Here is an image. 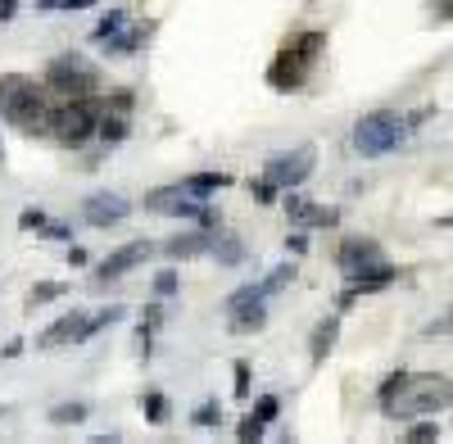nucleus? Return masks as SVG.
I'll list each match as a JSON object with an SVG mask.
<instances>
[{
  "label": "nucleus",
  "mask_w": 453,
  "mask_h": 444,
  "mask_svg": "<svg viewBox=\"0 0 453 444\" xmlns=\"http://www.w3.org/2000/svg\"><path fill=\"white\" fill-rule=\"evenodd\" d=\"M449 399H453V390H449V377H403V386L395 390V399L386 403V413L390 417H426V413H444L449 409Z\"/></svg>",
  "instance_id": "1"
},
{
  "label": "nucleus",
  "mask_w": 453,
  "mask_h": 444,
  "mask_svg": "<svg viewBox=\"0 0 453 444\" xmlns=\"http://www.w3.org/2000/svg\"><path fill=\"white\" fill-rule=\"evenodd\" d=\"M408 136V123L395 114V109H376V114H363L358 127H354V150L363 159H381L390 155L395 145Z\"/></svg>",
  "instance_id": "2"
},
{
  "label": "nucleus",
  "mask_w": 453,
  "mask_h": 444,
  "mask_svg": "<svg viewBox=\"0 0 453 444\" xmlns=\"http://www.w3.org/2000/svg\"><path fill=\"white\" fill-rule=\"evenodd\" d=\"M46 87H50L55 96H64V100H87V96L100 87V73H96V64L82 59V55H59V59H50V68H46Z\"/></svg>",
  "instance_id": "3"
},
{
  "label": "nucleus",
  "mask_w": 453,
  "mask_h": 444,
  "mask_svg": "<svg viewBox=\"0 0 453 444\" xmlns=\"http://www.w3.org/2000/svg\"><path fill=\"white\" fill-rule=\"evenodd\" d=\"M46 132L59 141V145H87L91 136H96V109H91V100H64L59 109H50V123H46Z\"/></svg>",
  "instance_id": "4"
},
{
  "label": "nucleus",
  "mask_w": 453,
  "mask_h": 444,
  "mask_svg": "<svg viewBox=\"0 0 453 444\" xmlns=\"http://www.w3.org/2000/svg\"><path fill=\"white\" fill-rule=\"evenodd\" d=\"M313 164H318L313 145H299V150L273 155V159H268V168H263V177H268L277 191H295V187H304V181L313 177Z\"/></svg>",
  "instance_id": "5"
},
{
  "label": "nucleus",
  "mask_w": 453,
  "mask_h": 444,
  "mask_svg": "<svg viewBox=\"0 0 453 444\" xmlns=\"http://www.w3.org/2000/svg\"><path fill=\"white\" fill-rule=\"evenodd\" d=\"M91 336V318L87 313H64L59 322H50L42 336H36V349H64V345H82Z\"/></svg>",
  "instance_id": "6"
},
{
  "label": "nucleus",
  "mask_w": 453,
  "mask_h": 444,
  "mask_svg": "<svg viewBox=\"0 0 453 444\" xmlns=\"http://www.w3.org/2000/svg\"><path fill=\"white\" fill-rule=\"evenodd\" d=\"M145 209L164 213V218H196L200 195H191L186 187H155V191H145Z\"/></svg>",
  "instance_id": "7"
},
{
  "label": "nucleus",
  "mask_w": 453,
  "mask_h": 444,
  "mask_svg": "<svg viewBox=\"0 0 453 444\" xmlns=\"http://www.w3.org/2000/svg\"><path fill=\"white\" fill-rule=\"evenodd\" d=\"M376 264H386V254H381V245H376L372 236H349L345 245H340V272L345 277H358V272H367Z\"/></svg>",
  "instance_id": "8"
},
{
  "label": "nucleus",
  "mask_w": 453,
  "mask_h": 444,
  "mask_svg": "<svg viewBox=\"0 0 453 444\" xmlns=\"http://www.w3.org/2000/svg\"><path fill=\"white\" fill-rule=\"evenodd\" d=\"M132 213V204L123 195H113V191H100L82 204V218L91 222V227H119V222Z\"/></svg>",
  "instance_id": "9"
},
{
  "label": "nucleus",
  "mask_w": 453,
  "mask_h": 444,
  "mask_svg": "<svg viewBox=\"0 0 453 444\" xmlns=\"http://www.w3.org/2000/svg\"><path fill=\"white\" fill-rule=\"evenodd\" d=\"M309 78V59L299 55L295 46H286L277 59H273V68H268V82L277 87V91H290V87H299Z\"/></svg>",
  "instance_id": "10"
},
{
  "label": "nucleus",
  "mask_w": 453,
  "mask_h": 444,
  "mask_svg": "<svg viewBox=\"0 0 453 444\" xmlns=\"http://www.w3.org/2000/svg\"><path fill=\"white\" fill-rule=\"evenodd\" d=\"M10 123L19 127V132H27V136H36V132H46V123H50V96L46 91H36V96H27L14 114H10Z\"/></svg>",
  "instance_id": "11"
},
{
  "label": "nucleus",
  "mask_w": 453,
  "mask_h": 444,
  "mask_svg": "<svg viewBox=\"0 0 453 444\" xmlns=\"http://www.w3.org/2000/svg\"><path fill=\"white\" fill-rule=\"evenodd\" d=\"M150 241H132V245H123V249H113L104 264H100V281H113V277H123V272H132V268H141L145 258H150Z\"/></svg>",
  "instance_id": "12"
},
{
  "label": "nucleus",
  "mask_w": 453,
  "mask_h": 444,
  "mask_svg": "<svg viewBox=\"0 0 453 444\" xmlns=\"http://www.w3.org/2000/svg\"><path fill=\"white\" fill-rule=\"evenodd\" d=\"M36 91H42V87H36L27 73H0V114L10 119L14 109H19L27 96H36Z\"/></svg>",
  "instance_id": "13"
},
{
  "label": "nucleus",
  "mask_w": 453,
  "mask_h": 444,
  "mask_svg": "<svg viewBox=\"0 0 453 444\" xmlns=\"http://www.w3.org/2000/svg\"><path fill=\"white\" fill-rule=\"evenodd\" d=\"M286 213H290V222H304V227H309V222H318V227H331V222H335V209H318L313 200H304V195H286Z\"/></svg>",
  "instance_id": "14"
},
{
  "label": "nucleus",
  "mask_w": 453,
  "mask_h": 444,
  "mask_svg": "<svg viewBox=\"0 0 453 444\" xmlns=\"http://www.w3.org/2000/svg\"><path fill=\"white\" fill-rule=\"evenodd\" d=\"M232 318H226V326L236 331V336H250V331H263L268 326V309H263V300H250L241 309H226Z\"/></svg>",
  "instance_id": "15"
},
{
  "label": "nucleus",
  "mask_w": 453,
  "mask_h": 444,
  "mask_svg": "<svg viewBox=\"0 0 453 444\" xmlns=\"http://www.w3.org/2000/svg\"><path fill=\"white\" fill-rule=\"evenodd\" d=\"M209 241H213V232H181L164 245V254L168 258H200V254H209Z\"/></svg>",
  "instance_id": "16"
},
{
  "label": "nucleus",
  "mask_w": 453,
  "mask_h": 444,
  "mask_svg": "<svg viewBox=\"0 0 453 444\" xmlns=\"http://www.w3.org/2000/svg\"><path fill=\"white\" fill-rule=\"evenodd\" d=\"M335 341H340V318L331 313V318H322V322L313 326V336H309V354H313V363H322V358L335 349Z\"/></svg>",
  "instance_id": "17"
},
{
  "label": "nucleus",
  "mask_w": 453,
  "mask_h": 444,
  "mask_svg": "<svg viewBox=\"0 0 453 444\" xmlns=\"http://www.w3.org/2000/svg\"><path fill=\"white\" fill-rule=\"evenodd\" d=\"M150 32H155V23H127L119 36H109V50H119V55H132L150 42Z\"/></svg>",
  "instance_id": "18"
},
{
  "label": "nucleus",
  "mask_w": 453,
  "mask_h": 444,
  "mask_svg": "<svg viewBox=\"0 0 453 444\" xmlns=\"http://www.w3.org/2000/svg\"><path fill=\"white\" fill-rule=\"evenodd\" d=\"M395 277H399V272H395L390 264H376V268H367V272H358L349 290H354V295H367V290H386V286H390Z\"/></svg>",
  "instance_id": "19"
},
{
  "label": "nucleus",
  "mask_w": 453,
  "mask_h": 444,
  "mask_svg": "<svg viewBox=\"0 0 453 444\" xmlns=\"http://www.w3.org/2000/svg\"><path fill=\"white\" fill-rule=\"evenodd\" d=\"M96 136H100L104 145L127 141V114H113V109H104V119H96Z\"/></svg>",
  "instance_id": "20"
},
{
  "label": "nucleus",
  "mask_w": 453,
  "mask_h": 444,
  "mask_svg": "<svg viewBox=\"0 0 453 444\" xmlns=\"http://www.w3.org/2000/svg\"><path fill=\"white\" fill-rule=\"evenodd\" d=\"M209 254H218V264L236 268L241 258H245V245H241V236H213L209 241Z\"/></svg>",
  "instance_id": "21"
},
{
  "label": "nucleus",
  "mask_w": 453,
  "mask_h": 444,
  "mask_svg": "<svg viewBox=\"0 0 453 444\" xmlns=\"http://www.w3.org/2000/svg\"><path fill=\"white\" fill-rule=\"evenodd\" d=\"M181 187L191 191V195H213L222 187H232V177H226V172H196V177H186Z\"/></svg>",
  "instance_id": "22"
},
{
  "label": "nucleus",
  "mask_w": 453,
  "mask_h": 444,
  "mask_svg": "<svg viewBox=\"0 0 453 444\" xmlns=\"http://www.w3.org/2000/svg\"><path fill=\"white\" fill-rule=\"evenodd\" d=\"M68 286L64 281H36L32 290H27V309H42V304H50V300H59Z\"/></svg>",
  "instance_id": "23"
},
{
  "label": "nucleus",
  "mask_w": 453,
  "mask_h": 444,
  "mask_svg": "<svg viewBox=\"0 0 453 444\" xmlns=\"http://www.w3.org/2000/svg\"><path fill=\"white\" fill-rule=\"evenodd\" d=\"M295 277H299V272H295V264H281V268H273V272H268V281H258L263 300H268V295H277V290H286Z\"/></svg>",
  "instance_id": "24"
},
{
  "label": "nucleus",
  "mask_w": 453,
  "mask_h": 444,
  "mask_svg": "<svg viewBox=\"0 0 453 444\" xmlns=\"http://www.w3.org/2000/svg\"><path fill=\"white\" fill-rule=\"evenodd\" d=\"M50 422H55V426H78V422H87V403H59V409H50Z\"/></svg>",
  "instance_id": "25"
},
{
  "label": "nucleus",
  "mask_w": 453,
  "mask_h": 444,
  "mask_svg": "<svg viewBox=\"0 0 453 444\" xmlns=\"http://www.w3.org/2000/svg\"><path fill=\"white\" fill-rule=\"evenodd\" d=\"M127 27V14L123 10H109L104 19H100V27H96V42H109V36H119Z\"/></svg>",
  "instance_id": "26"
},
{
  "label": "nucleus",
  "mask_w": 453,
  "mask_h": 444,
  "mask_svg": "<svg viewBox=\"0 0 453 444\" xmlns=\"http://www.w3.org/2000/svg\"><path fill=\"white\" fill-rule=\"evenodd\" d=\"M277 413H281V399H277V394H263V399L254 403V413H250V417H258L263 426H268V422H277Z\"/></svg>",
  "instance_id": "27"
},
{
  "label": "nucleus",
  "mask_w": 453,
  "mask_h": 444,
  "mask_svg": "<svg viewBox=\"0 0 453 444\" xmlns=\"http://www.w3.org/2000/svg\"><path fill=\"white\" fill-rule=\"evenodd\" d=\"M191 422H196V426H218V422H222V403H218V399L200 403V409L191 413Z\"/></svg>",
  "instance_id": "28"
},
{
  "label": "nucleus",
  "mask_w": 453,
  "mask_h": 444,
  "mask_svg": "<svg viewBox=\"0 0 453 444\" xmlns=\"http://www.w3.org/2000/svg\"><path fill=\"white\" fill-rule=\"evenodd\" d=\"M141 409H145L150 422H168V399H164V394H145V399H141Z\"/></svg>",
  "instance_id": "29"
},
{
  "label": "nucleus",
  "mask_w": 453,
  "mask_h": 444,
  "mask_svg": "<svg viewBox=\"0 0 453 444\" xmlns=\"http://www.w3.org/2000/svg\"><path fill=\"white\" fill-rule=\"evenodd\" d=\"M123 318H127V309H123V304H109V309H100V318H91V336H96L100 326H113V322H123Z\"/></svg>",
  "instance_id": "30"
},
{
  "label": "nucleus",
  "mask_w": 453,
  "mask_h": 444,
  "mask_svg": "<svg viewBox=\"0 0 453 444\" xmlns=\"http://www.w3.org/2000/svg\"><path fill=\"white\" fill-rule=\"evenodd\" d=\"M322 46H326V36H318V32H309V36H299V42H295V50L304 55V59H313Z\"/></svg>",
  "instance_id": "31"
},
{
  "label": "nucleus",
  "mask_w": 453,
  "mask_h": 444,
  "mask_svg": "<svg viewBox=\"0 0 453 444\" xmlns=\"http://www.w3.org/2000/svg\"><path fill=\"white\" fill-rule=\"evenodd\" d=\"M403 440H408V444H426V440H440V431H435L431 422H422V426H408Z\"/></svg>",
  "instance_id": "32"
},
{
  "label": "nucleus",
  "mask_w": 453,
  "mask_h": 444,
  "mask_svg": "<svg viewBox=\"0 0 453 444\" xmlns=\"http://www.w3.org/2000/svg\"><path fill=\"white\" fill-rule=\"evenodd\" d=\"M96 0H36V10H91Z\"/></svg>",
  "instance_id": "33"
},
{
  "label": "nucleus",
  "mask_w": 453,
  "mask_h": 444,
  "mask_svg": "<svg viewBox=\"0 0 453 444\" xmlns=\"http://www.w3.org/2000/svg\"><path fill=\"white\" fill-rule=\"evenodd\" d=\"M250 191H254L258 204H277V187H273L268 177H263V181H250Z\"/></svg>",
  "instance_id": "34"
},
{
  "label": "nucleus",
  "mask_w": 453,
  "mask_h": 444,
  "mask_svg": "<svg viewBox=\"0 0 453 444\" xmlns=\"http://www.w3.org/2000/svg\"><path fill=\"white\" fill-rule=\"evenodd\" d=\"M19 227H23V232H42V227H46V213H42V209H23V213H19Z\"/></svg>",
  "instance_id": "35"
},
{
  "label": "nucleus",
  "mask_w": 453,
  "mask_h": 444,
  "mask_svg": "<svg viewBox=\"0 0 453 444\" xmlns=\"http://www.w3.org/2000/svg\"><path fill=\"white\" fill-rule=\"evenodd\" d=\"M109 109H113V114H132V91H127V87L109 91Z\"/></svg>",
  "instance_id": "36"
},
{
  "label": "nucleus",
  "mask_w": 453,
  "mask_h": 444,
  "mask_svg": "<svg viewBox=\"0 0 453 444\" xmlns=\"http://www.w3.org/2000/svg\"><path fill=\"white\" fill-rule=\"evenodd\" d=\"M403 377H408V372H403V367H399V372H390V377H386V386H381V394H376V399H381V409H386V403L395 399V390L403 386Z\"/></svg>",
  "instance_id": "37"
},
{
  "label": "nucleus",
  "mask_w": 453,
  "mask_h": 444,
  "mask_svg": "<svg viewBox=\"0 0 453 444\" xmlns=\"http://www.w3.org/2000/svg\"><path fill=\"white\" fill-rule=\"evenodd\" d=\"M250 300H263V290H258V286H241L232 300H226V309H241V304H250Z\"/></svg>",
  "instance_id": "38"
},
{
  "label": "nucleus",
  "mask_w": 453,
  "mask_h": 444,
  "mask_svg": "<svg viewBox=\"0 0 453 444\" xmlns=\"http://www.w3.org/2000/svg\"><path fill=\"white\" fill-rule=\"evenodd\" d=\"M236 399H250V363H236Z\"/></svg>",
  "instance_id": "39"
},
{
  "label": "nucleus",
  "mask_w": 453,
  "mask_h": 444,
  "mask_svg": "<svg viewBox=\"0 0 453 444\" xmlns=\"http://www.w3.org/2000/svg\"><path fill=\"white\" fill-rule=\"evenodd\" d=\"M155 290L159 295H177V272H159L155 277Z\"/></svg>",
  "instance_id": "40"
},
{
  "label": "nucleus",
  "mask_w": 453,
  "mask_h": 444,
  "mask_svg": "<svg viewBox=\"0 0 453 444\" xmlns=\"http://www.w3.org/2000/svg\"><path fill=\"white\" fill-rule=\"evenodd\" d=\"M241 440H263V422L258 417H245L241 422Z\"/></svg>",
  "instance_id": "41"
},
{
  "label": "nucleus",
  "mask_w": 453,
  "mask_h": 444,
  "mask_svg": "<svg viewBox=\"0 0 453 444\" xmlns=\"http://www.w3.org/2000/svg\"><path fill=\"white\" fill-rule=\"evenodd\" d=\"M286 249H290V254H304V249H309V236H304V232L286 236Z\"/></svg>",
  "instance_id": "42"
},
{
  "label": "nucleus",
  "mask_w": 453,
  "mask_h": 444,
  "mask_svg": "<svg viewBox=\"0 0 453 444\" xmlns=\"http://www.w3.org/2000/svg\"><path fill=\"white\" fill-rule=\"evenodd\" d=\"M159 322H164V309H159V304H150V309H145V322H141V326H159Z\"/></svg>",
  "instance_id": "43"
},
{
  "label": "nucleus",
  "mask_w": 453,
  "mask_h": 444,
  "mask_svg": "<svg viewBox=\"0 0 453 444\" xmlns=\"http://www.w3.org/2000/svg\"><path fill=\"white\" fill-rule=\"evenodd\" d=\"M19 14V0H0V23H10Z\"/></svg>",
  "instance_id": "44"
},
{
  "label": "nucleus",
  "mask_w": 453,
  "mask_h": 444,
  "mask_svg": "<svg viewBox=\"0 0 453 444\" xmlns=\"http://www.w3.org/2000/svg\"><path fill=\"white\" fill-rule=\"evenodd\" d=\"M0 413H5V409H0Z\"/></svg>",
  "instance_id": "45"
}]
</instances>
